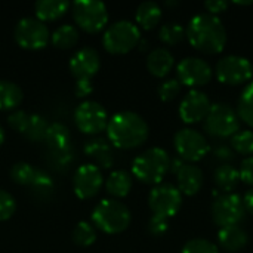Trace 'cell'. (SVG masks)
I'll use <instances>...</instances> for the list:
<instances>
[{
	"label": "cell",
	"instance_id": "6da1fadb",
	"mask_svg": "<svg viewBox=\"0 0 253 253\" xmlns=\"http://www.w3.org/2000/svg\"><path fill=\"white\" fill-rule=\"evenodd\" d=\"M185 36L190 44L208 55H216L227 44V30L218 16L200 13L191 18L187 25Z\"/></svg>",
	"mask_w": 253,
	"mask_h": 253
},
{
	"label": "cell",
	"instance_id": "7a4b0ae2",
	"mask_svg": "<svg viewBox=\"0 0 253 253\" xmlns=\"http://www.w3.org/2000/svg\"><path fill=\"white\" fill-rule=\"evenodd\" d=\"M150 135V127L142 116L133 111H120L114 114L107 125L108 142L120 150H133L141 147Z\"/></svg>",
	"mask_w": 253,
	"mask_h": 253
},
{
	"label": "cell",
	"instance_id": "3957f363",
	"mask_svg": "<svg viewBox=\"0 0 253 253\" xmlns=\"http://www.w3.org/2000/svg\"><path fill=\"white\" fill-rule=\"evenodd\" d=\"M132 215L126 205L116 199L101 200L92 212V225L105 234H120L130 225Z\"/></svg>",
	"mask_w": 253,
	"mask_h": 253
},
{
	"label": "cell",
	"instance_id": "277c9868",
	"mask_svg": "<svg viewBox=\"0 0 253 253\" xmlns=\"http://www.w3.org/2000/svg\"><path fill=\"white\" fill-rule=\"evenodd\" d=\"M170 170L169 154L159 147H153L139 154L132 163V175L150 185H159Z\"/></svg>",
	"mask_w": 253,
	"mask_h": 253
},
{
	"label": "cell",
	"instance_id": "5b68a950",
	"mask_svg": "<svg viewBox=\"0 0 253 253\" xmlns=\"http://www.w3.org/2000/svg\"><path fill=\"white\" fill-rule=\"evenodd\" d=\"M139 42H141L139 27L126 19L111 24L102 36V44L105 50L113 55L129 53L139 44Z\"/></svg>",
	"mask_w": 253,
	"mask_h": 253
},
{
	"label": "cell",
	"instance_id": "8992f818",
	"mask_svg": "<svg viewBox=\"0 0 253 253\" xmlns=\"http://www.w3.org/2000/svg\"><path fill=\"white\" fill-rule=\"evenodd\" d=\"M71 15L80 30L96 34L107 27L108 10L99 0H77L71 4Z\"/></svg>",
	"mask_w": 253,
	"mask_h": 253
},
{
	"label": "cell",
	"instance_id": "52a82bcc",
	"mask_svg": "<svg viewBox=\"0 0 253 253\" xmlns=\"http://www.w3.org/2000/svg\"><path fill=\"white\" fill-rule=\"evenodd\" d=\"M205 129L215 138H230L240 130V119L230 105L212 104L205 119Z\"/></svg>",
	"mask_w": 253,
	"mask_h": 253
},
{
	"label": "cell",
	"instance_id": "ba28073f",
	"mask_svg": "<svg viewBox=\"0 0 253 253\" xmlns=\"http://www.w3.org/2000/svg\"><path fill=\"white\" fill-rule=\"evenodd\" d=\"M16 43L27 50H40L50 40L49 28L37 18H22L18 21L13 31Z\"/></svg>",
	"mask_w": 253,
	"mask_h": 253
},
{
	"label": "cell",
	"instance_id": "9c48e42d",
	"mask_svg": "<svg viewBox=\"0 0 253 253\" xmlns=\"http://www.w3.org/2000/svg\"><path fill=\"white\" fill-rule=\"evenodd\" d=\"M182 205V194L178 187L172 184L156 185L148 196V206L156 216L172 218L175 216Z\"/></svg>",
	"mask_w": 253,
	"mask_h": 253
},
{
	"label": "cell",
	"instance_id": "30bf717a",
	"mask_svg": "<svg viewBox=\"0 0 253 253\" xmlns=\"http://www.w3.org/2000/svg\"><path fill=\"white\" fill-rule=\"evenodd\" d=\"M216 79L230 86H239L243 83H248L253 77L252 62L239 55H228L219 59L215 68Z\"/></svg>",
	"mask_w": 253,
	"mask_h": 253
},
{
	"label": "cell",
	"instance_id": "8fae6325",
	"mask_svg": "<svg viewBox=\"0 0 253 253\" xmlns=\"http://www.w3.org/2000/svg\"><path fill=\"white\" fill-rule=\"evenodd\" d=\"M108 114L105 108L95 101H83L74 111V122L80 132L87 135H96L107 130Z\"/></svg>",
	"mask_w": 253,
	"mask_h": 253
},
{
	"label": "cell",
	"instance_id": "7c38bea8",
	"mask_svg": "<svg viewBox=\"0 0 253 253\" xmlns=\"http://www.w3.org/2000/svg\"><path fill=\"white\" fill-rule=\"evenodd\" d=\"M245 213L246 209H245L243 199L234 193L218 197L212 205L213 222L221 228L239 225L240 221L245 218Z\"/></svg>",
	"mask_w": 253,
	"mask_h": 253
},
{
	"label": "cell",
	"instance_id": "4fadbf2b",
	"mask_svg": "<svg viewBox=\"0 0 253 253\" xmlns=\"http://www.w3.org/2000/svg\"><path fill=\"white\" fill-rule=\"evenodd\" d=\"M173 145L179 157L185 162L194 163L202 160L209 153V144L206 138L194 129H181L175 133Z\"/></svg>",
	"mask_w": 253,
	"mask_h": 253
},
{
	"label": "cell",
	"instance_id": "5bb4252c",
	"mask_svg": "<svg viewBox=\"0 0 253 253\" xmlns=\"http://www.w3.org/2000/svg\"><path fill=\"white\" fill-rule=\"evenodd\" d=\"M176 74L181 84L188 87H200L212 80L213 71L205 59L188 56L178 64Z\"/></svg>",
	"mask_w": 253,
	"mask_h": 253
},
{
	"label": "cell",
	"instance_id": "9a60e30c",
	"mask_svg": "<svg viewBox=\"0 0 253 253\" xmlns=\"http://www.w3.org/2000/svg\"><path fill=\"white\" fill-rule=\"evenodd\" d=\"M102 184H104L102 172L93 163L80 166L73 176V190L80 200L93 199L102 188Z\"/></svg>",
	"mask_w": 253,
	"mask_h": 253
},
{
	"label": "cell",
	"instance_id": "2e32d148",
	"mask_svg": "<svg viewBox=\"0 0 253 253\" xmlns=\"http://www.w3.org/2000/svg\"><path fill=\"white\" fill-rule=\"evenodd\" d=\"M212 104L206 93L202 90L193 89L190 90L185 98L181 101L179 105V117L187 125H194L206 119Z\"/></svg>",
	"mask_w": 253,
	"mask_h": 253
},
{
	"label": "cell",
	"instance_id": "e0dca14e",
	"mask_svg": "<svg viewBox=\"0 0 253 253\" xmlns=\"http://www.w3.org/2000/svg\"><path fill=\"white\" fill-rule=\"evenodd\" d=\"M101 68L99 53L92 47H83L77 50L70 59V71L76 82L90 80Z\"/></svg>",
	"mask_w": 253,
	"mask_h": 253
},
{
	"label": "cell",
	"instance_id": "ac0fdd59",
	"mask_svg": "<svg viewBox=\"0 0 253 253\" xmlns=\"http://www.w3.org/2000/svg\"><path fill=\"white\" fill-rule=\"evenodd\" d=\"M176 181L181 194L191 197L197 194L203 187V172L193 163H184V166L176 173Z\"/></svg>",
	"mask_w": 253,
	"mask_h": 253
},
{
	"label": "cell",
	"instance_id": "d6986e66",
	"mask_svg": "<svg viewBox=\"0 0 253 253\" xmlns=\"http://www.w3.org/2000/svg\"><path fill=\"white\" fill-rule=\"evenodd\" d=\"M173 64H175V58H173L172 52L165 47H157V49L151 50L147 58L148 71L154 77H159V79L166 77L172 71Z\"/></svg>",
	"mask_w": 253,
	"mask_h": 253
},
{
	"label": "cell",
	"instance_id": "ffe728a7",
	"mask_svg": "<svg viewBox=\"0 0 253 253\" xmlns=\"http://www.w3.org/2000/svg\"><path fill=\"white\" fill-rule=\"evenodd\" d=\"M70 7L71 4L65 0H40L34 4L36 18L44 24L62 18Z\"/></svg>",
	"mask_w": 253,
	"mask_h": 253
},
{
	"label": "cell",
	"instance_id": "44dd1931",
	"mask_svg": "<svg viewBox=\"0 0 253 253\" xmlns=\"http://www.w3.org/2000/svg\"><path fill=\"white\" fill-rule=\"evenodd\" d=\"M218 240L222 249L228 252H239L248 245L249 237H248V233L242 227L233 225V227L221 228L218 233Z\"/></svg>",
	"mask_w": 253,
	"mask_h": 253
},
{
	"label": "cell",
	"instance_id": "7402d4cb",
	"mask_svg": "<svg viewBox=\"0 0 253 253\" xmlns=\"http://www.w3.org/2000/svg\"><path fill=\"white\" fill-rule=\"evenodd\" d=\"M84 151L89 157H93L96 162V166H102L105 169L111 168L113 165V153L110 148V144L102 138H93L86 142Z\"/></svg>",
	"mask_w": 253,
	"mask_h": 253
},
{
	"label": "cell",
	"instance_id": "603a6c76",
	"mask_svg": "<svg viewBox=\"0 0 253 253\" xmlns=\"http://www.w3.org/2000/svg\"><path fill=\"white\" fill-rule=\"evenodd\" d=\"M107 193L116 199L126 197L132 190V176L126 170H114L110 173L105 182Z\"/></svg>",
	"mask_w": 253,
	"mask_h": 253
},
{
	"label": "cell",
	"instance_id": "cb8c5ba5",
	"mask_svg": "<svg viewBox=\"0 0 253 253\" xmlns=\"http://www.w3.org/2000/svg\"><path fill=\"white\" fill-rule=\"evenodd\" d=\"M135 19L142 30H153L162 19V9L154 1H144L138 6Z\"/></svg>",
	"mask_w": 253,
	"mask_h": 253
},
{
	"label": "cell",
	"instance_id": "d4e9b609",
	"mask_svg": "<svg viewBox=\"0 0 253 253\" xmlns=\"http://www.w3.org/2000/svg\"><path fill=\"white\" fill-rule=\"evenodd\" d=\"M24 99L22 89L10 82V80H0V110H15Z\"/></svg>",
	"mask_w": 253,
	"mask_h": 253
},
{
	"label": "cell",
	"instance_id": "484cf974",
	"mask_svg": "<svg viewBox=\"0 0 253 253\" xmlns=\"http://www.w3.org/2000/svg\"><path fill=\"white\" fill-rule=\"evenodd\" d=\"M239 182H240V173L231 165H222L215 170V184L221 191L230 194L237 188Z\"/></svg>",
	"mask_w": 253,
	"mask_h": 253
},
{
	"label": "cell",
	"instance_id": "4316f807",
	"mask_svg": "<svg viewBox=\"0 0 253 253\" xmlns=\"http://www.w3.org/2000/svg\"><path fill=\"white\" fill-rule=\"evenodd\" d=\"M50 42L58 49H62V50L71 49L79 42V31L74 25H70V24L61 25L52 33Z\"/></svg>",
	"mask_w": 253,
	"mask_h": 253
},
{
	"label": "cell",
	"instance_id": "83f0119b",
	"mask_svg": "<svg viewBox=\"0 0 253 253\" xmlns=\"http://www.w3.org/2000/svg\"><path fill=\"white\" fill-rule=\"evenodd\" d=\"M44 139L49 142V145L53 150L64 151V150L68 148L71 136H70V132H68L67 126L61 125V123H53V125H49Z\"/></svg>",
	"mask_w": 253,
	"mask_h": 253
},
{
	"label": "cell",
	"instance_id": "f1b7e54d",
	"mask_svg": "<svg viewBox=\"0 0 253 253\" xmlns=\"http://www.w3.org/2000/svg\"><path fill=\"white\" fill-rule=\"evenodd\" d=\"M237 116L248 126L253 127V82H251L242 92L237 104Z\"/></svg>",
	"mask_w": 253,
	"mask_h": 253
},
{
	"label": "cell",
	"instance_id": "f546056e",
	"mask_svg": "<svg viewBox=\"0 0 253 253\" xmlns=\"http://www.w3.org/2000/svg\"><path fill=\"white\" fill-rule=\"evenodd\" d=\"M73 242L80 248H89L96 242V230L89 222H79L73 230Z\"/></svg>",
	"mask_w": 253,
	"mask_h": 253
},
{
	"label": "cell",
	"instance_id": "4dcf8cb0",
	"mask_svg": "<svg viewBox=\"0 0 253 253\" xmlns=\"http://www.w3.org/2000/svg\"><path fill=\"white\" fill-rule=\"evenodd\" d=\"M36 173H37V169H34L31 165H28L25 162H19V163L13 165L10 169L12 181L19 185H33Z\"/></svg>",
	"mask_w": 253,
	"mask_h": 253
},
{
	"label": "cell",
	"instance_id": "1f68e13d",
	"mask_svg": "<svg viewBox=\"0 0 253 253\" xmlns=\"http://www.w3.org/2000/svg\"><path fill=\"white\" fill-rule=\"evenodd\" d=\"M184 36H185L184 28L176 22L163 24L160 27V31H159V39L168 46H175V44L181 43Z\"/></svg>",
	"mask_w": 253,
	"mask_h": 253
},
{
	"label": "cell",
	"instance_id": "d6a6232c",
	"mask_svg": "<svg viewBox=\"0 0 253 253\" xmlns=\"http://www.w3.org/2000/svg\"><path fill=\"white\" fill-rule=\"evenodd\" d=\"M231 147L236 153L243 156H253V132L239 130L231 136Z\"/></svg>",
	"mask_w": 253,
	"mask_h": 253
},
{
	"label": "cell",
	"instance_id": "836d02e7",
	"mask_svg": "<svg viewBox=\"0 0 253 253\" xmlns=\"http://www.w3.org/2000/svg\"><path fill=\"white\" fill-rule=\"evenodd\" d=\"M47 127H49V123L44 120V117L34 114V116H30V123H28V129L25 135L33 141H40V139H44Z\"/></svg>",
	"mask_w": 253,
	"mask_h": 253
},
{
	"label": "cell",
	"instance_id": "e575fe53",
	"mask_svg": "<svg viewBox=\"0 0 253 253\" xmlns=\"http://www.w3.org/2000/svg\"><path fill=\"white\" fill-rule=\"evenodd\" d=\"M182 89V84L178 79H168L159 86V96L163 102L173 101Z\"/></svg>",
	"mask_w": 253,
	"mask_h": 253
},
{
	"label": "cell",
	"instance_id": "d590c367",
	"mask_svg": "<svg viewBox=\"0 0 253 253\" xmlns=\"http://www.w3.org/2000/svg\"><path fill=\"white\" fill-rule=\"evenodd\" d=\"M182 253H219V251L216 245L206 239H193L185 243Z\"/></svg>",
	"mask_w": 253,
	"mask_h": 253
},
{
	"label": "cell",
	"instance_id": "8d00e7d4",
	"mask_svg": "<svg viewBox=\"0 0 253 253\" xmlns=\"http://www.w3.org/2000/svg\"><path fill=\"white\" fill-rule=\"evenodd\" d=\"M15 211H16V202L12 197V194H9L4 190H0V222L12 218Z\"/></svg>",
	"mask_w": 253,
	"mask_h": 253
},
{
	"label": "cell",
	"instance_id": "74e56055",
	"mask_svg": "<svg viewBox=\"0 0 253 253\" xmlns=\"http://www.w3.org/2000/svg\"><path fill=\"white\" fill-rule=\"evenodd\" d=\"M7 123L12 129H15L19 133H25L28 129V123H30V114H27L25 111H13L9 117H7Z\"/></svg>",
	"mask_w": 253,
	"mask_h": 253
},
{
	"label": "cell",
	"instance_id": "f35d334b",
	"mask_svg": "<svg viewBox=\"0 0 253 253\" xmlns=\"http://www.w3.org/2000/svg\"><path fill=\"white\" fill-rule=\"evenodd\" d=\"M168 228H169L168 219H166V218H162V216L153 215V218H151L150 222H148V231H150V234L154 236V237H162L163 234L168 233Z\"/></svg>",
	"mask_w": 253,
	"mask_h": 253
},
{
	"label": "cell",
	"instance_id": "ab89813d",
	"mask_svg": "<svg viewBox=\"0 0 253 253\" xmlns=\"http://www.w3.org/2000/svg\"><path fill=\"white\" fill-rule=\"evenodd\" d=\"M239 173H240V181H243L245 184L253 187V156L246 157L242 162Z\"/></svg>",
	"mask_w": 253,
	"mask_h": 253
},
{
	"label": "cell",
	"instance_id": "60d3db41",
	"mask_svg": "<svg viewBox=\"0 0 253 253\" xmlns=\"http://www.w3.org/2000/svg\"><path fill=\"white\" fill-rule=\"evenodd\" d=\"M228 6H230V3L225 0H208V1H205V9L208 10L209 15H213V16L225 12L228 9Z\"/></svg>",
	"mask_w": 253,
	"mask_h": 253
},
{
	"label": "cell",
	"instance_id": "b9f144b4",
	"mask_svg": "<svg viewBox=\"0 0 253 253\" xmlns=\"http://www.w3.org/2000/svg\"><path fill=\"white\" fill-rule=\"evenodd\" d=\"M93 92V86L90 80H79L76 82V95L79 98H86Z\"/></svg>",
	"mask_w": 253,
	"mask_h": 253
},
{
	"label": "cell",
	"instance_id": "7bdbcfd3",
	"mask_svg": "<svg viewBox=\"0 0 253 253\" xmlns=\"http://www.w3.org/2000/svg\"><path fill=\"white\" fill-rule=\"evenodd\" d=\"M243 203H245L246 212H249V213H252L253 215V188L246 191V194H245V197H243Z\"/></svg>",
	"mask_w": 253,
	"mask_h": 253
},
{
	"label": "cell",
	"instance_id": "ee69618b",
	"mask_svg": "<svg viewBox=\"0 0 253 253\" xmlns=\"http://www.w3.org/2000/svg\"><path fill=\"white\" fill-rule=\"evenodd\" d=\"M215 154H216V157H219V159H231V157H233L231 150L227 148V147H219V148H216Z\"/></svg>",
	"mask_w": 253,
	"mask_h": 253
},
{
	"label": "cell",
	"instance_id": "f6af8a7d",
	"mask_svg": "<svg viewBox=\"0 0 253 253\" xmlns=\"http://www.w3.org/2000/svg\"><path fill=\"white\" fill-rule=\"evenodd\" d=\"M184 166V162L181 160V159H175V160H170V170H172V173H178L179 172V169Z\"/></svg>",
	"mask_w": 253,
	"mask_h": 253
},
{
	"label": "cell",
	"instance_id": "bcb514c9",
	"mask_svg": "<svg viewBox=\"0 0 253 253\" xmlns=\"http://www.w3.org/2000/svg\"><path fill=\"white\" fill-rule=\"evenodd\" d=\"M4 138H6V135H4V130H3V127L0 126V145L4 142Z\"/></svg>",
	"mask_w": 253,
	"mask_h": 253
},
{
	"label": "cell",
	"instance_id": "7dc6e473",
	"mask_svg": "<svg viewBox=\"0 0 253 253\" xmlns=\"http://www.w3.org/2000/svg\"><path fill=\"white\" fill-rule=\"evenodd\" d=\"M179 1H166V6H178Z\"/></svg>",
	"mask_w": 253,
	"mask_h": 253
}]
</instances>
